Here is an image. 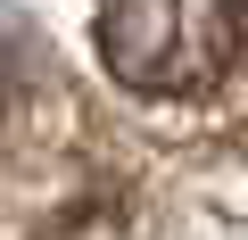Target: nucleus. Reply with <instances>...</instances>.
Masks as SVG:
<instances>
[{"instance_id": "1", "label": "nucleus", "mask_w": 248, "mask_h": 240, "mask_svg": "<svg viewBox=\"0 0 248 240\" xmlns=\"http://www.w3.org/2000/svg\"><path fill=\"white\" fill-rule=\"evenodd\" d=\"M248 50L240 0H99V58L141 99H207Z\"/></svg>"}]
</instances>
